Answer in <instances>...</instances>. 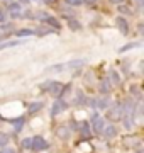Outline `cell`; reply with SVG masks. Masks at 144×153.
Masks as SVG:
<instances>
[{"mask_svg": "<svg viewBox=\"0 0 144 153\" xmlns=\"http://www.w3.org/2000/svg\"><path fill=\"white\" fill-rule=\"evenodd\" d=\"M46 146H48V143H46L44 138H41V136L32 138V145H31V148H34L36 152H37V150H44Z\"/></svg>", "mask_w": 144, "mask_h": 153, "instance_id": "4", "label": "cell"}, {"mask_svg": "<svg viewBox=\"0 0 144 153\" xmlns=\"http://www.w3.org/2000/svg\"><path fill=\"white\" fill-rule=\"evenodd\" d=\"M66 109V104L63 102V100H56L54 104H53V109H51V114L53 116H58V114H61L63 111Z\"/></svg>", "mask_w": 144, "mask_h": 153, "instance_id": "6", "label": "cell"}, {"mask_svg": "<svg viewBox=\"0 0 144 153\" xmlns=\"http://www.w3.org/2000/svg\"><path fill=\"white\" fill-rule=\"evenodd\" d=\"M34 31H31V29H21L19 33H17V36H21V38H26V36H32Z\"/></svg>", "mask_w": 144, "mask_h": 153, "instance_id": "15", "label": "cell"}, {"mask_svg": "<svg viewBox=\"0 0 144 153\" xmlns=\"http://www.w3.org/2000/svg\"><path fill=\"white\" fill-rule=\"evenodd\" d=\"M115 126H112V124H109V126H105V129H104V134L105 136H114L115 134Z\"/></svg>", "mask_w": 144, "mask_h": 153, "instance_id": "10", "label": "cell"}, {"mask_svg": "<svg viewBox=\"0 0 144 153\" xmlns=\"http://www.w3.org/2000/svg\"><path fill=\"white\" fill-rule=\"evenodd\" d=\"M9 14L12 17H22L26 16V10L22 9V5H19V4H10L9 5Z\"/></svg>", "mask_w": 144, "mask_h": 153, "instance_id": "3", "label": "cell"}, {"mask_svg": "<svg viewBox=\"0 0 144 153\" xmlns=\"http://www.w3.org/2000/svg\"><path fill=\"white\" fill-rule=\"evenodd\" d=\"M44 2H46V4H54L56 0H44Z\"/></svg>", "mask_w": 144, "mask_h": 153, "instance_id": "26", "label": "cell"}, {"mask_svg": "<svg viewBox=\"0 0 144 153\" xmlns=\"http://www.w3.org/2000/svg\"><path fill=\"white\" fill-rule=\"evenodd\" d=\"M85 61L83 60H73L70 63H65V65H54L51 66L48 71H65V70H71V68H78V66H82Z\"/></svg>", "mask_w": 144, "mask_h": 153, "instance_id": "2", "label": "cell"}, {"mask_svg": "<svg viewBox=\"0 0 144 153\" xmlns=\"http://www.w3.org/2000/svg\"><path fill=\"white\" fill-rule=\"evenodd\" d=\"M9 141H10L9 134H5V133H0V146H5Z\"/></svg>", "mask_w": 144, "mask_h": 153, "instance_id": "14", "label": "cell"}, {"mask_svg": "<svg viewBox=\"0 0 144 153\" xmlns=\"http://www.w3.org/2000/svg\"><path fill=\"white\" fill-rule=\"evenodd\" d=\"M120 119H124V126H126L127 129H131V128L134 126V105H132V102H127L126 107L122 109V117Z\"/></svg>", "mask_w": 144, "mask_h": 153, "instance_id": "1", "label": "cell"}, {"mask_svg": "<svg viewBox=\"0 0 144 153\" xmlns=\"http://www.w3.org/2000/svg\"><path fill=\"white\" fill-rule=\"evenodd\" d=\"M41 107V104H32L31 105V111H36V109H39Z\"/></svg>", "mask_w": 144, "mask_h": 153, "instance_id": "25", "label": "cell"}, {"mask_svg": "<svg viewBox=\"0 0 144 153\" xmlns=\"http://www.w3.org/2000/svg\"><path fill=\"white\" fill-rule=\"evenodd\" d=\"M117 26H119V29H120L122 34H127V22H126V19L117 17Z\"/></svg>", "mask_w": 144, "mask_h": 153, "instance_id": "9", "label": "cell"}, {"mask_svg": "<svg viewBox=\"0 0 144 153\" xmlns=\"http://www.w3.org/2000/svg\"><path fill=\"white\" fill-rule=\"evenodd\" d=\"M109 90H110V83H109V80L105 78V80L102 82V87H100V92H102V94H107Z\"/></svg>", "mask_w": 144, "mask_h": 153, "instance_id": "13", "label": "cell"}, {"mask_svg": "<svg viewBox=\"0 0 144 153\" xmlns=\"http://www.w3.org/2000/svg\"><path fill=\"white\" fill-rule=\"evenodd\" d=\"M2 153H15L14 148H5V150H2Z\"/></svg>", "mask_w": 144, "mask_h": 153, "instance_id": "23", "label": "cell"}, {"mask_svg": "<svg viewBox=\"0 0 144 153\" xmlns=\"http://www.w3.org/2000/svg\"><path fill=\"white\" fill-rule=\"evenodd\" d=\"M105 121L102 119V117H95L93 119V129L95 133H98V134H104V129H105Z\"/></svg>", "mask_w": 144, "mask_h": 153, "instance_id": "5", "label": "cell"}, {"mask_svg": "<svg viewBox=\"0 0 144 153\" xmlns=\"http://www.w3.org/2000/svg\"><path fill=\"white\" fill-rule=\"evenodd\" d=\"M19 41H5V43H0V49H5V48H12V46H17Z\"/></svg>", "mask_w": 144, "mask_h": 153, "instance_id": "12", "label": "cell"}, {"mask_svg": "<svg viewBox=\"0 0 144 153\" xmlns=\"http://www.w3.org/2000/svg\"><path fill=\"white\" fill-rule=\"evenodd\" d=\"M139 46V43H131V44H126L124 48L120 49V51H127V49H131V48H137Z\"/></svg>", "mask_w": 144, "mask_h": 153, "instance_id": "20", "label": "cell"}, {"mask_svg": "<svg viewBox=\"0 0 144 153\" xmlns=\"http://www.w3.org/2000/svg\"><path fill=\"white\" fill-rule=\"evenodd\" d=\"M109 117H110V119H120V117H122V107H120V105H115L114 109H110Z\"/></svg>", "mask_w": 144, "mask_h": 153, "instance_id": "8", "label": "cell"}, {"mask_svg": "<svg viewBox=\"0 0 144 153\" xmlns=\"http://www.w3.org/2000/svg\"><path fill=\"white\" fill-rule=\"evenodd\" d=\"M14 126H15V131H21V129H22V126H24V121L22 119L14 121Z\"/></svg>", "mask_w": 144, "mask_h": 153, "instance_id": "18", "label": "cell"}, {"mask_svg": "<svg viewBox=\"0 0 144 153\" xmlns=\"http://www.w3.org/2000/svg\"><path fill=\"white\" fill-rule=\"evenodd\" d=\"M58 136H60V138H68V136H70V133H68V129L60 128V129H58Z\"/></svg>", "mask_w": 144, "mask_h": 153, "instance_id": "17", "label": "cell"}, {"mask_svg": "<svg viewBox=\"0 0 144 153\" xmlns=\"http://www.w3.org/2000/svg\"><path fill=\"white\" fill-rule=\"evenodd\" d=\"M44 21L48 22V24H51V26H53V27H54V29H60V22L56 21L54 17H49V16H48V17H46V19H44Z\"/></svg>", "mask_w": 144, "mask_h": 153, "instance_id": "11", "label": "cell"}, {"mask_svg": "<svg viewBox=\"0 0 144 153\" xmlns=\"http://www.w3.org/2000/svg\"><path fill=\"white\" fill-rule=\"evenodd\" d=\"M107 105H109V99H98L97 100V107H100V109H105Z\"/></svg>", "mask_w": 144, "mask_h": 153, "instance_id": "16", "label": "cell"}, {"mask_svg": "<svg viewBox=\"0 0 144 153\" xmlns=\"http://www.w3.org/2000/svg\"><path fill=\"white\" fill-rule=\"evenodd\" d=\"M63 90H65V85H63V83H58V82H53V83H51V88H49L51 94L60 95V94H63Z\"/></svg>", "mask_w": 144, "mask_h": 153, "instance_id": "7", "label": "cell"}, {"mask_svg": "<svg viewBox=\"0 0 144 153\" xmlns=\"http://www.w3.org/2000/svg\"><path fill=\"white\" fill-rule=\"evenodd\" d=\"M5 2H9V0H5Z\"/></svg>", "mask_w": 144, "mask_h": 153, "instance_id": "28", "label": "cell"}, {"mask_svg": "<svg viewBox=\"0 0 144 153\" xmlns=\"http://www.w3.org/2000/svg\"><path fill=\"white\" fill-rule=\"evenodd\" d=\"M31 145H32V140H31V138L22 140V148H31Z\"/></svg>", "mask_w": 144, "mask_h": 153, "instance_id": "19", "label": "cell"}, {"mask_svg": "<svg viewBox=\"0 0 144 153\" xmlns=\"http://www.w3.org/2000/svg\"><path fill=\"white\" fill-rule=\"evenodd\" d=\"M7 19V16H5V12L4 10H0V22H4Z\"/></svg>", "mask_w": 144, "mask_h": 153, "instance_id": "22", "label": "cell"}, {"mask_svg": "<svg viewBox=\"0 0 144 153\" xmlns=\"http://www.w3.org/2000/svg\"><path fill=\"white\" fill-rule=\"evenodd\" d=\"M110 2H114V4H122V0H110Z\"/></svg>", "mask_w": 144, "mask_h": 153, "instance_id": "27", "label": "cell"}, {"mask_svg": "<svg viewBox=\"0 0 144 153\" xmlns=\"http://www.w3.org/2000/svg\"><path fill=\"white\" fill-rule=\"evenodd\" d=\"M70 26H71L73 29H78V27H80V24H78V22H73V21L70 22Z\"/></svg>", "mask_w": 144, "mask_h": 153, "instance_id": "24", "label": "cell"}, {"mask_svg": "<svg viewBox=\"0 0 144 153\" xmlns=\"http://www.w3.org/2000/svg\"><path fill=\"white\" fill-rule=\"evenodd\" d=\"M82 2H83V0H66V4L68 5H82Z\"/></svg>", "mask_w": 144, "mask_h": 153, "instance_id": "21", "label": "cell"}]
</instances>
